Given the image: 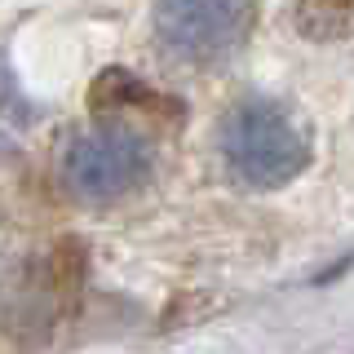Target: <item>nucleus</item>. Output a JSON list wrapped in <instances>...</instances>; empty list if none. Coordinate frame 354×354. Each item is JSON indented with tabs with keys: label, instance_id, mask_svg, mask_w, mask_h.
Segmentation results:
<instances>
[{
	"label": "nucleus",
	"instance_id": "obj_1",
	"mask_svg": "<svg viewBox=\"0 0 354 354\" xmlns=\"http://www.w3.org/2000/svg\"><path fill=\"white\" fill-rule=\"evenodd\" d=\"M221 160L248 191H279L306 173L310 151L292 120L270 102H239L221 124Z\"/></svg>",
	"mask_w": 354,
	"mask_h": 354
},
{
	"label": "nucleus",
	"instance_id": "obj_2",
	"mask_svg": "<svg viewBox=\"0 0 354 354\" xmlns=\"http://www.w3.org/2000/svg\"><path fill=\"white\" fill-rule=\"evenodd\" d=\"M151 177V147L124 124H97L75 133L62 151V182L80 204L124 199Z\"/></svg>",
	"mask_w": 354,
	"mask_h": 354
},
{
	"label": "nucleus",
	"instance_id": "obj_3",
	"mask_svg": "<svg viewBox=\"0 0 354 354\" xmlns=\"http://www.w3.org/2000/svg\"><path fill=\"white\" fill-rule=\"evenodd\" d=\"M75 283H80V261L71 257V248L44 252L40 261L22 266L14 279L0 292V328L14 341H36L53 337V328L62 324L66 306L75 297Z\"/></svg>",
	"mask_w": 354,
	"mask_h": 354
},
{
	"label": "nucleus",
	"instance_id": "obj_4",
	"mask_svg": "<svg viewBox=\"0 0 354 354\" xmlns=\"http://www.w3.org/2000/svg\"><path fill=\"white\" fill-rule=\"evenodd\" d=\"M252 0H155V31L164 49L186 62H213L243 40Z\"/></svg>",
	"mask_w": 354,
	"mask_h": 354
},
{
	"label": "nucleus",
	"instance_id": "obj_5",
	"mask_svg": "<svg viewBox=\"0 0 354 354\" xmlns=\"http://www.w3.org/2000/svg\"><path fill=\"white\" fill-rule=\"evenodd\" d=\"M292 27L315 44L346 40L354 36V0H292Z\"/></svg>",
	"mask_w": 354,
	"mask_h": 354
},
{
	"label": "nucleus",
	"instance_id": "obj_6",
	"mask_svg": "<svg viewBox=\"0 0 354 354\" xmlns=\"http://www.w3.org/2000/svg\"><path fill=\"white\" fill-rule=\"evenodd\" d=\"M27 129H31V102L18 88L14 71L0 62V155L14 151L18 142L27 138Z\"/></svg>",
	"mask_w": 354,
	"mask_h": 354
}]
</instances>
